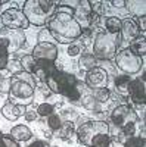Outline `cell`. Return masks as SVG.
<instances>
[{
  "mask_svg": "<svg viewBox=\"0 0 146 147\" xmlns=\"http://www.w3.org/2000/svg\"><path fill=\"white\" fill-rule=\"evenodd\" d=\"M74 15V9L67 6H56L55 13L47 22V31L53 37V40L59 41L60 44H72L81 37L83 28L80 27Z\"/></svg>",
  "mask_w": 146,
  "mask_h": 147,
  "instance_id": "1",
  "label": "cell"
},
{
  "mask_svg": "<svg viewBox=\"0 0 146 147\" xmlns=\"http://www.w3.org/2000/svg\"><path fill=\"white\" fill-rule=\"evenodd\" d=\"M77 82L78 80L75 78V75L60 71L55 63H52L47 71V78L44 84L50 88L53 94H60V96L67 97L69 102L77 103L80 100Z\"/></svg>",
  "mask_w": 146,
  "mask_h": 147,
  "instance_id": "2",
  "label": "cell"
},
{
  "mask_svg": "<svg viewBox=\"0 0 146 147\" xmlns=\"http://www.w3.org/2000/svg\"><path fill=\"white\" fill-rule=\"evenodd\" d=\"M10 91H9V102L15 105L28 106L33 103L35 90H37V81L31 74L21 71L10 77Z\"/></svg>",
  "mask_w": 146,
  "mask_h": 147,
  "instance_id": "3",
  "label": "cell"
},
{
  "mask_svg": "<svg viewBox=\"0 0 146 147\" xmlns=\"http://www.w3.org/2000/svg\"><path fill=\"white\" fill-rule=\"evenodd\" d=\"M109 121H111V125L118 128L120 129V134L115 137V140L118 143H123L134 136V128H136V124H137V115L134 112V107L127 105V103H123V105H117L111 113H109Z\"/></svg>",
  "mask_w": 146,
  "mask_h": 147,
  "instance_id": "4",
  "label": "cell"
},
{
  "mask_svg": "<svg viewBox=\"0 0 146 147\" xmlns=\"http://www.w3.org/2000/svg\"><path fill=\"white\" fill-rule=\"evenodd\" d=\"M56 3L50 0H27L22 6V13L30 24L35 27H44L55 13Z\"/></svg>",
  "mask_w": 146,
  "mask_h": 147,
  "instance_id": "5",
  "label": "cell"
},
{
  "mask_svg": "<svg viewBox=\"0 0 146 147\" xmlns=\"http://www.w3.org/2000/svg\"><path fill=\"white\" fill-rule=\"evenodd\" d=\"M123 43L121 34H109L106 31H99L93 38V56L101 60H111L115 57L118 47Z\"/></svg>",
  "mask_w": 146,
  "mask_h": 147,
  "instance_id": "6",
  "label": "cell"
},
{
  "mask_svg": "<svg viewBox=\"0 0 146 147\" xmlns=\"http://www.w3.org/2000/svg\"><path fill=\"white\" fill-rule=\"evenodd\" d=\"M109 124L106 121H86L84 124H80L75 128V136L80 144L90 147V141L99 136V134H108Z\"/></svg>",
  "mask_w": 146,
  "mask_h": 147,
  "instance_id": "7",
  "label": "cell"
},
{
  "mask_svg": "<svg viewBox=\"0 0 146 147\" xmlns=\"http://www.w3.org/2000/svg\"><path fill=\"white\" fill-rule=\"evenodd\" d=\"M115 66L117 69L123 71L126 75H134L140 72L143 68V57H139L133 53L130 49H123L115 55Z\"/></svg>",
  "mask_w": 146,
  "mask_h": 147,
  "instance_id": "8",
  "label": "cell"
},
{
  "mask_svg": "<svg viewBox=\"0 0 146 147\" xmlns=\"http://www.w3.org/2000/svg\"><path fill=\"white\" fill-rule=\"evenodd\" d=\"M25 34L21 30H10L6 27L0 28V47L7 50V53H15L25 44Z\"/></svg>",
  "mask_w": 146,
  "mask_h": 147,
  "instance_id": "9",
  "label": "cell"
},
{
  "mask_svg": "<svg viewBox=\"0 0 146 147\" xmlns=\"http://www.w3.org/2000/svg\"><path fill=\"white\" fill-rule=\"evenodd\" d=\"M0 21H2L3 27L10 28V30H27L30 27V22L25 18V15L22 13L21 9L16 7H9L5 12H2L0 15Z\"/></svg>",
  "mask_w": 146,
  "mask_h": 147,
  "instance_id": "10",
  "label": "cell"
},
{
  "mask_svg": "<svg viewBox=\"0 0 146 147\" xmlns=\"http://www.w3.org/2000/svg\"><path fill=\"white\" fill-rule=\"evenodd\" d=\"M33 57L35 60H44V62H55L58 59V47L50 41H41L35 44L33 49Z\"/></svg>",
  "mask_w": 146,
  "mask_h": 147,
  "instance_id": "11",
  "label": "cell"
},
{
  "mask_svg": "<svg viewBox=\"0 0 146 147\" xmlns=\"http://www.w3.org/2000/svg\"><path fill=\"white\" fill-rule=\"evenodd\" d=\"M90 90H97V88H108L109 85V78H108V74L99 68V66H94L93 69L87 71L86 74V82Z\"/></svg>",
  "mask_w": 146,
  "mask_h": 147,
  "instance_id": "12",
  "label": "cell"
},
{
  "mask_svg": "<svg viewBox=\"0 0 146 147\" xmlns=\"http://www.w3.org/2000/svg\"><path fill=\"white\" fill-rule=\"evenodd\" d=\"M127 96L134 105H145V102H146L145 80H142V78L130 80L128 87H127Z\"/></svg>",
  "mask_w": 146,
  "mask_h": 147,
  "instance_id": "13",
  "label": "cell"
},
{
  "mask_svg": "<svg viewBox=\"0 0 146 147\" xmlns=\"http://www.w3.org/2000/svg\"><path fill=\"white\" fill-rule=\"evenodd\" d=\"M121 38L123 40H127V41H131V40H134L139 37L140 31H139V27H137V24L134 19H131V18H124V19H121Z\"/></svg>",
  "mask_w": 146,
  "mask_h": 147,
  "instance_id": "14",
  "label": "cell"
},
{
  "mask_svg": "<svg viewBox=\"0 0 146 147\" xmlns=\"http://www.w3.org/2000/svg\"><path fill=\"white\" fill-rule=\"evenodd\" d=\"M27 112V106L22 105H15L12 102H7L2 109H0V113H2L7 121H16L19 116H24Z\"/></svg>",
  "mask_w": 146,
  "mask_h": 147,
  "instance_id": "15",
  "label": "cell"
},
{
  "mask_svg": "<svg viewBox=\"0 0 146 147\" xmlns=\"http://www.w3.org/2000/svg\"><path fill=\"white\" fill-rule=\"evenodd\" d=\"M124 6L130 12V15H133V16H136V18L146 16V2L145 0H126Z\"/></svg>",
  "mask_w": 146,
  "mask_h": 147,
  "instance_id": "16",
  "label": "cell"
},
{
  "mask_svg": "<svg viewBox=\"0 0 146 147\" xmlns=\"http://www.w3.org/2000/svg\"><path fill=\"white\" fill-rule=\"evenodd\" d=\"M9 136L14 138L16 143H21V141H28L31 140L33 137V131L27 127V125H16L10 129V134Z\"/></svg>",
  "mask_w": 146,
  "mask_h": 147,
  "instance_id": "17",
  "label": "cell"
},
{
  "mask_svg": "<svg viewBox=\"0 0 146 147\" xmlns=\"http://www.w3.org/2000/svg\"><path fill=\"white\" fill-rule=\"evenodd\" d=\"M130 75H117L112 82H114V88L120 96H127V87H128V82H130Z\"/></svg>",
  "mask_w": 146,
  "mask_h": 147,
  "instance_id": "18",
  "label": "cell"
},
{
  "mask_svg": "<svg viewBox=\"0 0 146 147\" xmlns=\"http://www.w3.org/2000/svg\"><path fill=\"white\" fill-rule=\"evenodd\" d=\"M55 132V136L62 138V140H69L72 136H74L75 132V128H74V124L72 122H64L62 125H60V128H58Z\"/></svg>",
  "mask_w": 146,
  "mask_h": 147,
  "instance_id": "19",
  "label": "cell"
},
{
  "mask_svg": "<svg viewBox=\"0 0 146 147\" xmlns=\"http://www.w3.org/2000/svg\"><path fill=\"white\" fill-rule=\"evenodd\" d=\"M128 49H130V50L134 53L136 56L143 57V56L146 55V40H145V37H137V38L131 40Z\"/></svg>",
  "mask_w": 146,
  "mask_h": 147,
  "instance_id": "20",
  "label": "cell"
},
{
  "mask_svg": "<svg viewBox=\"0 0 146 147\" xmlns=\"http://www.w3.org/2000/svg\"><path fill=\"white\" fill-rule=\"evenodd\" d=\"M103 25L106 28V32L109 34H117L121 31V19L117 16H106L103 19Z\"/></svg>",
  "mask_w": 146,
  "mask_h": 147,
  "instance_id": "21",
  "label": "cell"
},
{
  "mask_svg": "<svg viewBox=\"0 0 146 147\" xmlns=\"http://www.w3.org/2000/svg\"><path fill=\"white\" fill-rule=\"evenodd\" d=\"M96 57L92 55V53H83L81 56H80V60H78V65H80V69H83V71H90V69H93L94 66H96Z\"/></svg>",
  "mask_w": 146,
  "mask_h": 147,
  "instance_id": "22",
  "label": "cell"
},
{
  "mask_svg": "<svg viewBox=\"0 0 146 147\" xmlns=\"http://www.w3.org/2000/svg\"><path fill=\"white\" fill-rule=\"evenodd\" d=\"M19 62L22 65V69L25 71V72H28V74H31V75L35 72V69H37V66H39L37 65V60L33 57V55H24Z\"/></svg>",
  "mask_w": 146,
  "mask_h": 147,
  "instance_id": "23",
  "label": "cell"
},
{
  "mask_svg": "<svg viewBox=\"0 0 146 147\" xmlns=\"http://www.w3.org/2000/svg\"><path fill=\"white\" fill-rule=\"evenodd\" d=\"M90 147H111L109 134H99L90 141Z\"/></svg>",
  "mask_w": 146,
  "mask_h": 147,
  "instance_id": "24",
  "label": "cell"
},
{
  "mask_svg": "<svg viewBox=\"0 0 146 147\" xmlns=\"http://www.w3.org/2000/svg\"><path fill=\"white\" fill-rule=\"evenodd\" d=\"M64 124V121L62 118H60V113H52V115H49L47 116V127L50 128L52 131H56L58 128H60V125Z\"/></svg>",
  "mask_w": 146,
  "mask_h": 147,
  "instance_id": "25",
  "label": "cell"
},
{
  "mask_svg": "<svg viewBox=\"0 0 146 147\" xmlns=\"http://www.w3.org/2000/svg\"><path fill=\"white\" fill-rule=\"evenodd\" d=\"M124 147H146V140L139 136H131L124 141Z\"/></svg>",
  "mask_w": 146,
  "mask_h": 147,
  "instance_id": "26",
  "label": "cell"
},
{
  "mask_svg": "<svg viewBox=\"0 0 146 147\" xmlns=\"http://www.w3.org/2000/svg\"><path fill=\"white\" fill-rule=\"evenodd\" d=\"M37 115L39 116H43V118H47L49 115H52L53 112H55V106L53 105H50V103H40L39 106H37Z\"/></svg>",
  "mask_w": 146,
  "mask_h": 147,
  "instance_id": "27",
  "label": "cell"
},
{
  "mask_svg": "<svg viewBox=\"0 0 146 147\" xmlns=\"http://www.w3.org/2000/svg\"><path fill=\"white\" fill-rule=\"evenodd\" d=\"M6 69L12 74V75H15V74L24 71L21 62H19V60H16V59H9V60H7V65H6Z\"/></svg>",
  "mask_w": 146,
  "mask_h": 147,
  "instance_id": "28",
  "label": "cell"
},
{
  "mask_svg": "<svg viewBox=\"0 0 146 147\" xmlns=\"http://www.w3.org/2000/svg\"><path fill=\"white\" fill-rule=\"evenodd\" d=\"M0 147H19V143H16L10 136L0 132Z\"/></svg>",
  "mask_w": 146,
  "mask_h": 147,
  "instance_id": "29",
  "label": "cell"
},
{
  "mask_svg": "<svg viewBox=\"0 0 146 147\" xmlns=\"http://www.w3.org/2000/svg\"><path fill=\"white\" fill-rule=\"evenodd\" d=\"M60 118H62L64 122H72V124H74V121L78 119V113L75 112L74 109H67V110H64V112L60 113Z\"/></svg>",
  "mask_w": 146,
  "mask_h": 147,
  "instance_id": "30",
  "label": "cell"
},
{
  "mask_svg": "<svg viewBox=\"0 0 146 147\" xmlns=\"http://www.w3.org/2000/svg\"><path fill=\"white\" fill-rule=\"evenodd\" d=\"M10 82H12L10 77L0 80V93H2V94H9V91H10Z\"/></svg>",
  "mask_w": 146,
  "mask_h": 147,
  "instance_id": "31",
  "label": "cell"
},
{
  "mask_svg": "<svg viewBox=\"0 0 146 147\" xmlns=\"http://www.w3.org/2000/svg\"><path fill=\"white\" fill-rule=\"evenodd\" d=\"M7 60H9L7 50H6V49H3V47H0V69H6Z\"/></svg>",
  "mask_w": 146,
  "mask_h": 147,
  "instance_id": "32",
  "label": "cell"
},
{
  "mask_svg": "<svg viewBox=\"0 0 146 147\" xmlns=\"http://www.w3.org/2000/svg\"><path fill=\"white\" fill-rule=\"evenodd\" d=\"M67 53H68L71 57L78 56V55L81 53V46H80V44H75V43L69 44V46H68V50H67Z\"/></svg>",
  "mask_w": 146,
  "mask_h": 147,
  "instance_id": "33",
  "label": "cell"
},
{
  "mask_svg": "<svg viewBox=\"0 0 146 147\" xmlns=\"http://www.w3.org/2000/svg\"><path fill=\"white\" fill-rule=\"evenodd\" d=\"M37 90L41 91L43 97H49V96H52V94H53V93L50 91V88H49L44 82H37Z\"/></svg>",
  "mask_w": 146,
  "mask_h": 147,
  "instance_id": "34",
  "label": "cell"
},
{
  "mask_svg": "<svg viewBox=\"0 0 146 147\" xmlns=\"http://www.w3.org/2000/svg\"><path fill=\"white\" fill-rule=\"evenodd\" d=\"M24 116H25V119H27L28 122H33V121H35V119L39 118V115H37V112H35V110H27Z\"/></svg>",
  "mask_w": 146,
  "mask_h": 147,
  "instance_id": "35",
  "label": "cell"
},
{
  "mask_svg": "<svg viewBox=\"0 0 146 147\" xmlns=\"http://www.w3.org/2000/svg\"><path fill=\"white\" fill-rule=\"evenodd\" d=\"M136 109L137 110H134V112H136L137 118L142 119V121H145V105H136Z\"/></svg>",
  "mask_w": 146,
  "mask_h": 147,
  "instance_id": "36",
  "label": "cell"
},
{
  "mask_svg": "<svg viewBox=\"0 0 146 147\" xmlns=\"http://www.w3.org/2000/svg\"><path fill=\"white\" fill-rule=\"evenodd\" d=\"M139 19V31L142 30V34H145L146 32V16H140V18H137Z\"/></svg>",
  "mask_w": 146,
  "mask_h": 147,
  "instance_id": "37",
  "label": "cell"
},
{
  "mask_svg": "<svg viewBox=\"0 0 146 147\" xmlns=\"http://www.w3.org/2000/svg\"><path fill=\"white\" fill-rule=\"evenodd\" d=\"M28 147H49V143L41 141V140H35V141H33Z\"/></svg>",
  "mask_w": 146,
  "mask_h": 147,
  "instance_id": "38",
  "label": "cell"
},
{
  "mask_svg": "<svg viewBox=\"0 0 146 147\" xmlns=\"http://www.w3.org/2000/svg\"><path fill=\"white\" fill-rule=\"evenodd\" d=\"M111 5H114L115 7H123L124 6V2H123V0H112Z\"/></svg>",
  "mask_w": 146,
  "mask_h": 147,
  "instance_id": "39",
  "label": "cell"
},
{
  "mask_svg": "<svg viewBox=\"0 0 146 147\" xmlns=\"http://www.w3.org/2000/svg\"><path fill=\"white\" fill-rule=\"evenodd\" d=\"M5 3H6V2H5V0H0V9H2V6H3Z\"/></svg>",
  "mask_w": 146,
  "mask_h": 147,
  "instance_id": "40",
  "label": "cell"
}]
</instances>
